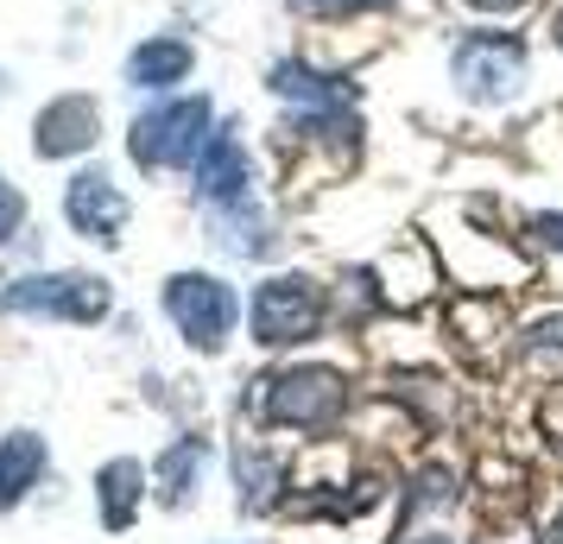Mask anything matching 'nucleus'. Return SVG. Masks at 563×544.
<instances>
[{
  "mask_svg": "<svg viewBox=\"0 0 563 544\" xmlns=\"http://www.w3.org/2000/svg\"><path fill=\"white\" fill-rule=\"evenodd\" d=\"M349 412V380L323 362L279 367L273 380H260V418L285 424V431H323Z\"/></svg>",
  "mask_w": 563,
  "mask_h": 544,
  "instance_id": "1",
  "label": "nucleus"
},
{
  "mask_svg": "<svg viewBox=\"0 0 563 544\" xmlns=\"http://www.w3.org/2000/svg\"><path fill=\"white\" fill-rule=\"evenodd\" d=\"M209 102L203 96H184V102H158L153 114H140L128 133L133 165L146 171H178V165H197V153L209 146Z\"/></svg>",
  "mask_w": 563,
  "mask_h": 544,
  "instance_id": "2",
  "label": "nucleus"
},
{
  "mask_svg": "<svg viewBox=\"0 0 563 544\" xmlns=\"http://www.w3.org/2000/svg\"><path fill=\"white\" fill-rule=\"evenodd\" d=\"M450 77L468 102L500 108L526 89V45L512 32H462L450 52Z\"/></svg>",
  "mask_w": 563,
  "mask_h": 544,
  "instance_id": "3",
  "label": "nucleus"
},
{
  "mask_svg": "<svg viewBox=\"0 0 563 544\" xmlns=\"http://www.w3.org/2000/svg\"><path fill=\"white\" fill-rule=\"evenodd\" d=\"M165 317L178 323V336L190 342V348L216 355V348L234 336L241 298H234V286H222L216 273H172V279H165Z\"/></svg>",
  "mask_w": 563,
  "mask_h": 544,
  "instance_id": "4",
  "label": "nucleus"
},
{
  "mask_svg": "<svg viewBox=\"0 0 563 544\" xmlns=\"http://www.w3.org/2000/svg\"><path fill=\"white\" fill-rule=\"evenodd\" d=\"M247 323H254L260 348H291V342H310L317 330H323V286L305 279V273H279V279L254 286Z\"/></svg>",
  "mask_w": 563,
  "mask_h": 544,
  "instance_id": "5",
  "label": "nucleus"
},
{
  "mask_svg": "<svg viewBox=\"0 0 563 544\" xmlns=\"http://www.w3.org/2000/svg\"><path fill=\"white\" fill-rule=\"evenodd\" d=\"M0 304L7 311H32V317H64V323H102L108 279H96V273H38V279L7 286Z\"/></svg>",
  "mask_w": 563,
  "mask_h": 544,
  "instance_id": "6",
  "label": "nucleus"
},
{
  "mask_svg": "<svg viewBox=\"0 0 563 544\" xmlns=\"http://www.w3.org/2000/svg\"><path fill=\"white\" fill-rule=\"evenodd\" d=\"M64 215H70V229H77L82 241L114 247L121 229H128V197H121V184L108 178V171H77L70 190H64Z\"/></svg>",
  "mask_w": 563,
  "mask_h": 544,
  "instance_id": "7",
  "label": "nucleus"
},
{
  "mask_svg": "<svg viewBox=\"0 0 563 544\" xmlns=\"http://www.w3.org/2000/svg\"><path fill=\"white\" fill-rule=\"evenodd\" d=\"M247 184H254V158L234 140V127L209 133V146L197 153V197L209 209H234V203H247Z\"/></svg>",
  "mask_w": 563,
  "mask_h": 544,
  "instance_id": "8",
  "label": "nucleus"
},
{
  "mask_svg": "<svg viewBox=\"0 0 563 544\" xmlns=\"http://www.w3.org/2000/svg\"><path fill=\"white\" fill-rule=\"evenodd\" d=\"M96 127H102V114H96L89 96H57V102L38 108V121H32V153L38 158L89 153V146H96Z\"/></svg>",
  "mask_w": 563,
  "mask_h": 544,
  "instance_id": "9",
  "label": "nucleus"
},
{
  "mask_svg": "<svg viewBox=\"0 0 563 544\" xmlns=\"http://www.w3.org/2000/svg\"><path fill=\"white\" fill-rule=\"evenodd\" d=\"M45 475H52L45 437H38V431H7V437H0V513H13Z\"/></svg>",
  "mask_w": 563,
  "mask_h": 544,
  "instance_id": "10",
  "label": "nucleus"
},
{
  "mask_svg": "<svg viewBox=\"0 0 563 544\" xmlns=\"http://www.w3.org/2000/svg\"><path fill=\"white\" fill-rule=\"evenodd\" d=\"M273 96H285V102H298L305 114H330V108H349L355 102V89L342 77H330V70H317V64H273Z\"/></svg>",
  "mask_w": 563,
  "mask_h": 544,
  "instance_id": "11",
  "label": "nucleus"
},
{
  "mask_svg": "<svg viewBox=\"0 0 563 544\" xmlns=\"http://www.w3.org/2000/svg\"><path fill=\"white\" fill-rule=\"evenodd\" d=\"M190 70H197V52H190L184 38H165V32L128 52V82L133 89H153V96L158 89H178Z\"/></svg>",
  "mask_w": 563,
  "mask_h": 544,
  "instance_id": "12",
  "label": "nucleus"
},
{
  "mask_svg": "<svg viewBox=\"0 0 563 544\" xmlns=\"http://www.w3.org/2000/svg\"><path fill=\"white\" fill-rule=\"evenodd\" d=\"M140 500H146V468L133 463V456L102 463V475H96V513H102L108 532H128L133 519H140Z\"/></svg>",
  "mask_w": 563,
  "mask_h": 544,
  "instance_id": "13",
  "label": "nucleus"
},
{
  "mask_svg": "<svg viewBox=\"0 0 563 544\" xmlns=\"http://www.w3.org/2000/svg\"><path fill=\"white\" fill-rule=\"evenodd\" d=\"M203 463H209V443L203 437H178L165 456H158V468H153L158 500H165V507H184V500L197 493V481H203Z\"/></svg>",
  "mask_w": 563,
  "mask_h": 544,
  "instance_id": "14",
  "label": "nucleus"
},
{
  "mask_svg": "<svg viewBox=\"0 0 563 544\" xmlns=\"http://www.w3.org/2000/svg\"><path fill=\"white\" fill-rule=\"evenodd\" d=\"M234 481H241V513H266L279 493V463L260 449H234Z\"/></svg>",
  "mask_w": 563,
  "mask_h": 544,
  "instance_id": "15",
  "label": "nucleus"
},
{
  "mask_svg": "<svg viewBox=\"0 0 563 544\" xmlns=\"http://www.w3.org/2000/svg\"><path fill=\"white\" fill-rule=\"evenodd\" d=\"M519 362L532 374H544V380H563V317H538L519 336Z\"/></svg>",
  "mask_w": 563,
  "mask_h": 544,
  "instance_id": "16",
  "label": "nucleus"
},
{
  "mask_svg": "<svg viewBox=\"0 0 563 544\" xmlns=\"http://www.w3.org/2000/svg\"><path fill=\"white\" fill-rule=\"evenodd\" d=\"M20 222H26V197H20L13 184L0 178V247H7L13 234H20Z\"/></svg>",
  "mask_w": 563,
  "mask_h": 544,
  "instance_id": "17",
  "label": "nucleus"
},
{
  "mask_svg": "<svg viewBox=\"0 0 563 544\" xmlns=\"http://www.w3.org/2000/svg\"><path fill=\"white\" fill-rule=\"evenodd\" d=\"M532 234L551 247V254H563V215L558 209H544V215H532Z\"/></svg>",
  "mask_w": 563,
  "mask_h": 544,
  "instance_id": "18",
  "label": "nucleus"
},
{
  "mask_svg": "<svg viewBox=\"0 0 563 544\" xmlns=\"http://www.w3.org/2000/svg\"><path fill=\"white\" fill-rule=\"evenodd\" d=\"M305 13H367V7H386V0H298Z\"/></svg>",
  "mask_w": 563,
  "mask_h": 544,
  "instance_id": "19",
  "label": "nucleus"
},
{
  "mask_svg": "<svg viewBox=\"0 0 563 544\" xmlns=\"http://www.w3.org/2000/svg\"><path fill=\"white\" fill-rule=\"evenodd\" d=\"M468 7H475V13H519L526 0H468Z\"/></svg>",
  "mask_w": 563,
  "mask_h": 544,
  "instance_id": "20",
  "label": "nucleus"
},
{
  "mask_svg": "<svg viewBox=\"0 0 563 544\" xmlns=\"http://www.w3.org/2000/svg\"><path fill=\"white\" fill-rule=\"evenodd\" d=\"M551 38H558V52H563V7H558V20H551Z\"/></svg>",
  "mask_w": 563,
  "mask_h": 544,
  "instance_id": "21",
  "label": "nucleus"
},
{
  "mask_svg": "<svg viewBox=\"0 0 563 544\" xmlns=\"http://www.w3.org/2000/svg\"><path fill=\"white\" fill-rule=\"evenodd\" d=\"M551 544H563V513H558V519H551Z\"/></svg>",
  "mask_w": 563,
  "mask_h": 544,
  "instance_id": "22",
  "label": "nucleus"
},
{
  "mask_svg": "<svg viewBox=\"0 0 563 544\" xmlns=\"http://www.w3.org/2000/svg\"><path fill=\"white\" fill-rule=\"evenodd\" d=\"M418 544H456V539H418Z\"/></svg>",
  "mask_w": 563,
  "mask_h": 544,
  "instance_id": "23",
  "label": "nucleus"
}]
</instances>
